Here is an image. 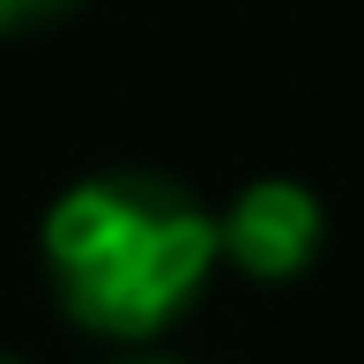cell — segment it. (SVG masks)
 Here are the masks:
<instances>
[{
    "label": "cell",
    "instance_id": "6da1fadb",
    "mask_svg": "<svg viewBox=\"0 0 364 364\" xmlns=\"http://www.w3.org/2000/svg\"><path fill=\"white\" fill-rule=\"evenodd\" d=\"M38 268L82 335L141 350L208 290L223 268V230L186 178L112 164L53 193L38 216Z\"/></svg>",
    "mask_w": 364,
    "mask_h": 364
},
{
    "label": "cell",
    "instance_id": "7a4b0ae2",
    "mask_svg": "<svg viewBox=\"0 0 364 364\" xmlns=\"http://www.w3.org/2000/svg\"><path fill=\"white\" fill-rule=\"evenodd\" d=\"M216 230H223V268L275 290L312 275V260L327 253V201L290 171H260L216 208Z\"/></svg>",
    "mask_w": 364,
    "mask_h": 364
},
{
    "label": "cell",
    "instance_id": "3957f363",
    "mask_svg": "<svg viewBox=\"0 0 364 364\" xmlns=\"http://www.w3.org/2000/svg\"><path fill=\"white\" fill-rule=\"evenodd\" d=\"M82 0H0V38H23V30H45L60 15H75Z\"/></svg>",
    "mask_w": 364,
    "mask_h": 364
},
{
    "label": "cell",
    "instance_id": "277c9868",
    "mask_svg": "<svg viewBox=\"0 0 364 364\" xmlns=\"http://www.w3.org/2000/svg\"><path fill=\"white\" fill-rule=\"evenodd\" d=\"M112 364H178V357H164V350H149V342H141V350H119Z\"/></svg>",
    "mask_w": 364,
    "mask_h": 364
},
{
    "label": "cell",
    "instance_id": "5b68a950",
    "mask_svg": "<svg viewBox=\"0 0 364 364\" xmlns=\"http://www.w3.org/2000/svg\"><path fill=\"white\" fill-rule=\"evenodd\" d=\"M0 364H23V357H0Z\"/></svg>",
    "mask_w": 364,
    "mask_h": 364
}]
</instances>
